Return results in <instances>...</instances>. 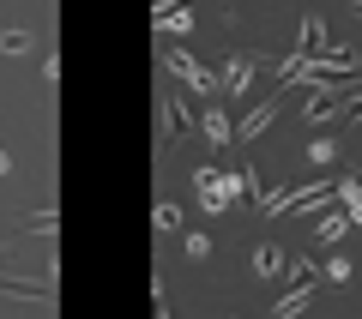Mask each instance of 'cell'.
Here are the masks:
<instances>
[{
  "label": "cell",
  "mask_w": 362,
  "mask_h": 319,
  "mask_svg": "<svg viewBox=\"0 0 362 319\" xmlns=\"http://www.w3.org/2000/svg\"><path fill=\"white\" fill-rule=\"evenodd\" d=\"M163 73H175L194 97H211V102H218V85H223V78H211V66H199L187 49H169V54H163Z\"/></svg>",
  "instance_id": "6da1fadb"
},
{
  "label": "cell",
  "mask_w": 362,
  "mask_h": 319,
  "mask_svg": "<svg viewBox=\"0 0 362 319\" xmlns=\"http://www.w3.org/2000/svg\"><path fill=\"white\" fill-rule=\"evenodd\" d=\"M278 109H284V90H272V97H266V102H259L254 115H247V121H242V127H235V139H242V145H254V139H259V133H266V127H272V121H278Z\"/></svg>",
  "instance_id": "7a4b0ae2"
},
{
  "label": "cell",
  "mask_w": 362,
  "mask_h": 319,
  "mask_svg": "<svg viewBox=\"0 0 362 319\" xmlns=\"http://www.w3.org/2000/svg\"><path fill=\"white\" fill-rule=\"evenodd\" d=\"M194 193H199V205H206V211H223V175L218 169H194Z\"/></svg>",
  "instance_id": "3957f363"
},
{
  "label": "cell",
  "mask_w": 362,
  "mask_h": 319,
  "mask_svg": "<svg viewBox=\"0 0 362 319\" xmlns=\"http://www.w3.org/2000/svg\"><path fill=\"white\" fill-rule=\"evenodd\" d=\"M254 73H259V54H235V61L223 66V90H247Z\"/></svg>",
  "instance_id": "277c9868"
},
{
  "label": "cell",
  "mask_w": 362,
  "mask_h": 319,
  "mask_svg": "<svg viewBox=\"0 0 362 319\" xmlns=\"http://www.w3.org/2000/svg\"><path fill=\"white\" fill-rule=\"evenodd\" d=\"M344 229H350V211H344V205H338V211L326 205V211H320V229H314V241H326V247H332Z\"/></svg>",
  "instance_id": "5b68a950"
},
{
  "label": "cell",
  "mask_w": 362,
  "mask_h": 319,
  "mask_svg": "<svg viewBox=\"0 0 362 319\" xmlns=\"http://www.w3.org/2000/svg\"><path fill=\"white\" fill-rule=\"evenodd\" d=\"M199 133H206L211 145H230V139H235V127H230V121H223V109H218V102H211L206 115H199Z\"/></svg>",
  "instance_id": "8992f818"
},
{
  "label": "cell",
  "mask_w": 362,
  "mask_h": 319,
  "mask_svg": "<svg viewBox=\"0 0 362 319\" xmlns=\"http://www.w3.org/2000/svg\"><path fill=\"white\" fill-rule=\"evenodd\" d=\"M308 295H314V283H296L290 295H278V307H272V319H296L302 307H308Z\"/></svg>",
  "instance_id": "52a82bcc"
},
{
  "label": "cell",
  "mask_w": 362,
  "mask_h": 319,
  "mask_svg": "<svg viewBox=\"0 0 362 319\" xmlns=\"http://www.w3.org/2000/svg\"><path fill=\"white\" fill-rule=\"evenodd\" d=\"M278 265H290V259L278 253V247H259V253H254V277H259V283H266V277H278Z\"/></svg>",
  "instance_id": "ba28073f"
},
{
  "label": "cell",
  "mask_w": 362,
  "mask_h": 319,
  "mask_svg": "<svg viewBox=\"0 0 362 319\" xmlns=\"http://www.w3.org/2000/svg\"><path fill=\"white\" fill-rule=\"evenodd\" d=\"M157 25H163L169 37H187V25H194V18L181 13V6H157Z\"/></svg>",
  "instance_id": "9c48e42d"
},
{
  "label": "cell",
  "mask_w": 362,
  "mask_h": 319,
  "mask_svg": "<svg viewBox=\"0 0 362 319\" xmlns=\"http://www.w3.org/2000/svg\"><path fill=\"white\" fill-rule=\"evenodd\" d=\"M30 49H37L30 30H0V54H30Z\"/></svg>",
  "instance_id": "30bf717a"
},
{
  "label": "cell",
  "mask_w": 362,
  "mask_h": 319,
  "mask_svg": "<svg viewBox=\"0 0 362 319\" xmlns=\"http://www.w3.org/2000/svg\"><path fill=\"white\" fill-rule=\"evenodd\" d=\"M151 223H157V235H169V229H181V205H157V211H151Z\"/></svg>",
  "instance_id": "8fae6325"
},
{
  "label": "cell",
  "mask_w": 362,
  "mask_h": 319,
  "mask_svg": "<svg viewBox=\"0 0 362 319\" xmlns=\"http://www.w3.org/2000/svg\"><path fill=\"white\" fill-rule=\"evenodd\" d=\"M308 163H314V169L338 163V139H314V145H308Z\"/></svg>",
  "instance_id": "7c38bea8"
},
{
  "label": "cell",
  "mask_w": 362,
  "mask_h": 319,
  "mask_svg": "<svg viewBox=\"0 0 362 319\" xmlns=\"http://www.w3.org/2000/svg\"><path fill=\"white\" fill-rule=\"evenodd\" d=\"M326 277H332V283H350V277H356V265H350V259H332V265H326Z\"/></svg>",
  "instance_id": "4fadbf2b"
},
{
  "label": "cell",
  "mask_w": 362,
  "mask_h": 319,
  "mask_svg": "<svg viewBox=\"0 0 362 319\" xmlns=\"http://www.w3.org/2000/svg\"><path fill=\"white\" fill-rule=\"evenodd\" d=\"M344 121H350V127H362V90H350V97H344Z\"/></svg>",
  "instance_id": "5bb4252c"
},
{
  "label": "cell",
  "mask_w": 362,
  "mask_h": 319,
  "mask_svg": "<svg viewBox=\"0 0 362 319\" xmlns=\"http://www.w3.org/2000/svg\"><path fill=\"white\" fill-rule=\"evenodd\" d=\"M211 253V235H187V259H206Z\"/></svg>",
  "instance_id": "9a60e30c"
},
{
  "label": "cell",
  "mask_w": 362,
  "mask_h": 319,
  "mask_svg": "<svg viewBox=\"0 0 362 319\" xmlns=\"http://www.w3.org/2000/svg\"><path fill=\"white\" fill-rule=\"evenodd\" d=\"M0 175H13V151L6 145H0Z\"/></svg>",
  "instance_id": "2e32d148"
},
{
  "label": "cell",
  "mask_w": 362,
  "mask_h": 319,
  "mask_svg": "<svg viewBox=\"0 0 362 319\" xmlns=\"http://www.w3.org/2000/svg\"><path fill=\"white\" fill-rule=\"evenodd\" d=\"M6 265H13V241H0V271H6Z\"/></svg>",
  "instance_id": "e0dca14e"
},
{
  "label": "cell",
  "mask_w": 362,
  "mask_h": 319,
  "mask_svg": "<svg viewBox=\"0 0 362 319\" xmlns=\"http://www.w3.org/2000/svg\"><path fill=\"white\" fill-rule=\"evenodd\" d=\"M350 13H356V18H362V0H350Z\"/></svg>",
  "instance_id": "ac0fdd59"
},
{
  "label": "cell",
  "mask_w": 362,
  "mask_h": 319,
  "mask_svg": "<svg viewBox=\"0 0 362 319\" xmlns=\"http://www.w3.org/2000/svg\"><path fill=\"white\" fill-rule=\"evenodd\" d=\"M157 319H169V313H157Z\"/></svg>",
  "instance_id": "d6986e66"
}]
</instances>
